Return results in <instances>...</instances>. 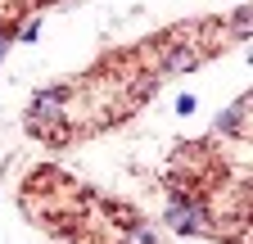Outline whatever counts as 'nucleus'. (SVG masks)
I'll use <instances>...</instances> for the list:
<instances>
[{"label": "nucleus", "mask_w": 253, "mask_h": 244, "mask_svg": "<svg viewBox=\"0 0 253 244\" xmlns=\"http://www.w3.org/2000/svg\"><path fill=\"white\" fill-rule=\"evenodd\" d=\"M163 217H168V226L181 231V235H199V231H208V208H204L199 199H190L185 190H172V199H168V208H163Z\"/></svg>", "instance_id": "obj_1"}, {"label": "nucleus", "mask_w": 253, "mask_h": 244, "mask_svg": "<svg viewBox=\"0 0 253 244\" xmlns=\"http://www.w3.org/2000/svg\"><path fill=\"white\" fill-rule=\"evenodd\" d=\"M9 41H14L9 32H0V59H5V50H9Z\"/></svg>", "instance_id": "obj_5"}, {"label": "nucleus", "mask_w": 253, "mask_h": 244, "mask_svg": "<svg viewBox=\"0 0 253 244\" xmlns=\"http://www.w3.org/2000/svg\"><path fill=\"white\" fill-rule=\"evenodd\" d=\"M195 64H199V54H195V50H172V54L163 59V73H190Z\"/></svg>", "instance_id": "obj_2"}, {"label": "nucleus", "mask_w": 253, "mask_h": 244, "mask_svg": "<svg viewBox=\"0 0 253 244\" xmlns=\"http://www.w3.org/2000/svg\"><path fill=\"white\" fill-rule=\"evenodd\" d=\"M176 113H195V95H181L176 100Z\"/></svg>", "instance_id": "obj_4"}, {"label": "nucleus", "mask_w": 253, "mask_h": 244, "mask_svg": "<svg viewBox=\"0 0 253 244\" xmlns=\"http://www.w3.org/2000/svg\"><path fill=\"white\" fill-rule=\"evenodd\" d=\"M235 127H244V104H231L226 113L217 118V131H221V136H231Z\"/></svg>", "instance_id": "obj_3"}]
</instances>
